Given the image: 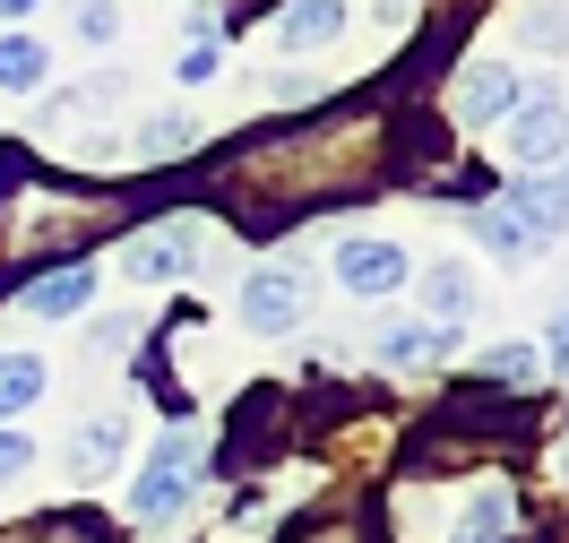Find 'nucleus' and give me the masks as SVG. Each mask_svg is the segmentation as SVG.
Returning <instances> with one entry per match:
<instances>
[{"label":"nucleus","instance_id":"423d86ee","mask_svg":"<svg viewBox=\"0 0 569 543\" xmlns=\"http://www.w3.org/2000/svg\"><path fill=\"white\" fill-rule=\"evenodd\" d=\"M242 320L259 328V336H284V328L302 320V268H250Z\"/></svg>","mask_w":569,"mask_h":543},{"label":"nucleus","instance_id":"f8f14e48","mask_svg":"<svg viewBox=\"0 0 569 543\" xmlns=\"http://www.w3.org/2000/svg\"><path fill=\"white\" fill-rule=\"evenodd\" d=\"M43 70H52V61H43L36 36H0V95H36Z\"/></svg>","mask_w":569,"mask_h":543},{"label":"nucleus","instance_id":"6e6552de","mask_svg":"<svg viewBox=\"0 0 569 543\" xmlns=\"http://www.w3.org/2000/svg\"><path fill=\"white\" fill-rule=\"evenodd\" d=\"M449 336H458V328L397 320V328H380V336H371V354L389 362V371H423V362H440V354H449Z\"/></svg>","mask_w":569,"mask_h":543},{"label":"nucleus","instance_id":"f3484780","mask_svg":"<svg viewBox=\"0 0 569 543\" xmlns=\"http://www.w3.org/2000/svg\"><path fill=\"white\" fill-rule=\"evenodd\" d=\"M181 147H190V121H181V112H164V121H147L139 164H156V155H181Z\"/></svg>","mask_w":569,"mask_h":543},{"label":"nucleus","instance_id":"f03ea898","mask_svg":"<svg viewBox=\"0 0 569 543\" xmlns=\"http://www.w3.org/2000/svg\"><path fill=\"white\" fill-rule=\"evenodd\" d=\"M199 466H208L199 432H164V440H156V457L139 466V483H130V517H139V526L181 517V509H190V492H199Z\"/></svg>","mask_w":569,"mask_h":543},{"label":"nucleus","instance_id":"ddd939ff","mask_svg":"<svg viewBox=\"0 0 569 543\" xmlns=\"http://www.w3.org/2000/svg\"><path fill=\"white\" fill-rule=\"evenodd\" d=\"M112 449H121V414H96V423L70 440V466H78V474H104Z\"/></svg>","mask_w":569,"mask_h":543},{"label":"nucleus","instance_id":"5701e85b","mask_svg":"<svg viewBox=\"0 0 569 543\" xmlns=\"http://www.w3.org/2000/svg\"><path fill=\"white\" fill-rule=\"evenodd\" d=\"M561 320H569V302H561Z\"/></svg>","mask_w":569,"mask_h":543},{"label":"nucleus","instance_id":"f257e3e1","mask_svg":"<svg viewBox=\"0 0 569 543\" xmlns=\"http://www.w3.org/2000/svg\"><path fill=\"white\" fill-rule=\"evenodd\" d=\"M561 224H569V181H518L509 199H492L475 217V242L500 259H535L561 242Z\"/></svg>","mask_w":569,"mask_h":543},{"label":"nucleus","instance_id":"39448f33","mask_svg":"<svg viewBox=\"0 0 569 543\" xmlns=\"http://www.w3.org/2000/svg\"><path fill=\"white\" fill-rule=\"evenodd\" d=\"M406 276H415V268H406V251H397V242H371V233L337 242V285H346V293H362V302L397 293Z\"/></svg>","mask_w":569,"mask_h":543},{"label":"nucleus","instance_id":"0eeeda50","mask_svg":"<svg viewBox=\"0 0 569 543\" xmlns=\"http://www.w3.org/2000/svg\"><path fill=\"white\" fill-rule=\"evenodd\" d=\"M346 36V0H293V9H277L268 18V43L277 52H320V43Z\"/></svg>","mask_w":569,"mask_h":543},{"label":"nucleus","instance_id":"9b49d317","mask_svg":"<svg viewBox=\"0 0 569 543\" xmlns=\"http://www.w3.org/2000/svg\"><path fill=\"white\" fill-rule=\"evenodd\" d=\"M423 302H431V320H440V328H458L466 311H475V276H466L458 259H440V268H423Z\"/></svg>","mask_w":569,"mask_h":543},{"label":"nucleus","instance_id":"7ed1b4c3","mask_svg":"<svg viewBox=\"0 0 569 543\" xmlns=\"http://www.w3.org/2000/svg\"><path fill=\"white\" fill-rule=\"evenodd\" d=\"M561 147H569V104L552 87H535V95L509 104V164L543 173V164H561Z\"/></svg>","mask_w":569,"mask_h":543},{"label":"nucleus","instance_id":"4468645a","mask_svg":"<svg viewBox=\"0 0 569 543\" xmlns=\"http://www.w3.org/2000/svg\"><path fill=\"white\" fill-rule=\"evenodd\" d=\"M43 398V362L36 354H0V414H18V405Z\"/></svg>","mask_w":569,"mask_h":543},{"label":"nucleus","instance_id":"dca6fc26","mask_svg":"<svg viewBox=\"0 0 569 543\" xmlns=\"http://www.w3.org/2000/svg\"><path fill=\"white\" fill-rule=\"evenodd\" d=\"M216 70H224V43H216V36H190V43H181V61H173L181 87H208Z\"/></svg>","mask_w":569,"mask_h":543},{"label":"nucleus","instance_id":"6ab92c4d","mask_svg":"<svg viewBox=\"0 0 569 543\" xmlns=\"http://www.w3.org/2000/svg\"><path fill=\"white\" fill-rule=\"evenodd\" d=\"M112 27H121V0H78V36L87 43H112Z\"/></svg>","mask_w":569,"mask_h":543},{"label":"nucleus","instance_id":"1a4fd4ad","mask_svg":"<svg viewBox=\"0 0 569 543\" xmlns=\"http://www.w3.org/2000/svg\"><path fill=\"white\" fill-rule=\"evenodd\" d=\"M509 104H518V78L500 70V61H475V70L458 78V121H466V130H483V121H500Z\"/></svg>","mask_w":569,"mask_h":543},{"label":"nucleus","instance_id":"9d476101","mask_svg":"<svg viewBox=\"0 0 569 543\" xmlns=\"http://www.w3.org/2000/svg\"><path fill=\"white\" fill-rule=\"evenodd\" d=\"M87 302H96V268H61V276L27 285V311H43V320H70V311H87Z\"/></svg>","mask_w":569,"mask_h":543},{"label":"nucleus","instance_id":"aec40b11","mask_svg":"<svg viewBox=\"0 0 569 543\" xmlns=\"http://www.w3.org/2000/svg\"><path fill=\"white\" fill-rule=\"evenodd\" d=\"M569 36V9H535L527 18V43H561Z\"/></svg>","mask_w":569,"mask_h":543},{"label":"nucleus","instance_id":"2eb2a0df","mask_svg":"<svg viewBox=\"0 0 569 543\" xmlns=\"http://www.w3.org/2000/svg\"><path fill=\"white\" fill-rule=\"evenodd\" d=\"M500 526H509V492H475L458 517V543H500Z\"/></svg>","mask_w":569,"mask_h":543},{"label":"nucleus","instance_id":"20e7f679","mask_svg":"<svg viewBox=\"0 0 569 543\" xmlns=\"http://www.w3.org/2000/svg\"><path fill=\"white\" fill-rule=\"evenodd\" d=\"M190 268H199V224H147V233H130V251H121L130 285H164V276H190Z\"/></svg>","mask_w":569,"mask_h":543},{"label":"nucleus","instance_id":"a211bd4d","mask_svg":"<svg viewBox=\"0 0 569 543\" xmlns=\"http://www.w3.org/2000/svg\"><path fill=\"white\" fill-rule=\"evenodd\" d=\"M483 371H492V380H535V371H543V354H535V345H492V354H483Z\"/></svg>","mask_w":569,"mask_h":543},{"label":"nucleus","instance_id":"412c9836","mask_svg":"<svg viewBox=\"0 0 569 543\" xmlns=\"http://www.w3.org/2000/svg\"><path fill=\"white\" fill-rule=\"evenodd\" d=\"M27 466H36V449H27L18 432H0V483H9V474H27Z\"/></svg>","mask_w":569,"mask_h":543},{"label":"nucleus","instance_id":"4be33fe9","mask_svg":"<svg viewBox=\"0 0 569 543\" xmlns=\"http://www.w3.org/2000/svg\"><path fill=\"white\" fill-rule=\"evenodd\" d=\"M27 9H36V0H0V18H27Z\"/></svg>","mask_w":569,"mask_h":543}]
</instances>
